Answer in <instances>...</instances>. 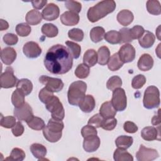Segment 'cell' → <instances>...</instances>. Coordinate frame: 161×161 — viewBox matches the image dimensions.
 I'll list each match as a JSON object with an SVG mask.
<instances>
[{
	"label": "cell",
	"mask_w": 161,
	"mask_h": 161,
	"mask_svg": "<svg viewBox=\"0 0 161 161\" xmlns=\"http://www.w3.org/2000/svg\"><path fill=\"white\" fill-rule=\"evenodd\" d=\"M72 58L67 47L57 44L48 50L44 58V65L53 74H64L72 69Z\"/></svg>",
	"instance_id": "1"
},
{
	"label": "cell",
	"mask_w": 161,
	"mask_h": 161,
	"mask_svg": "<svg viewBox=\"0 0 161 161\" xmlns=\"http://www.w3.org/2000/svg\"><path fill=\"white\" fill-rule=\"evenodd\" d=\"M116 7V2L113 0L101 1L94 6L89 8L87 16L89 21L95 23L113 13Z\"/></svg>",
	"instance_id": "2"
},
{
	"label": "cell",
	"mask_w": 161,
	"mask_h": 161,
	"mask_svg": "<svg viewBox=\"0 0 161 161\" xmlns=\"http://www.w3.org/2000/svg\"><path fill=\"white\" fill-rule=\"evenodd\" d=\"M64 127V123L61 120H57L52 118L49 119L47 125L43 129L45 138L51 143L58 142L62 137Z\"/></svg>",
	"instance_id": "3"
},
{
	"label": "cell",
	"mask_w": 161,
	"mask_h": 161,
	"mask_svg": "<svg viewBox=\"0 0 161 161\" xmlns=\"http://www.w3.org/2000/svg\"><path fill=\"white\" fill-rule=\"evenodd\" d=\"M87 84L84 81L77 80L73 82L70 84L67 92L69 103L72 106H77L85 96Z\"/></svg>",
	"instance_id": "4"
},
{
	"label": "cell",
	"mask_w": 161,
	"mask_h": 161,
	"mask_svg": "<svg viewBox=\"0 0 161 161\" xmlns=\"http://www.w3.org/2000/svg\"><path fill=\"white\" fill-rule=\"evenodd\" d=\"M160 103V92L155 86H148L145 91L143 99V106L148 109L159 106Z\"/></svg>",
	"instance_id": "5"
},
{
	"label": "cell",
	"mask_w": 161,
	"mask_h": 161,
	"mask_svg": "<svg viewBox=\"0 0 161 161\" xmlns=\"http://www.w3.org/2000/svg\"><path fill=\"white\" fill-rule=\"evenodd\" d=\"M46 109L51 113L52 118L62 121L65 117V110L59 98L53 96L45 104Z\"/></svg>",
	"instance_id": "6"
},
{
	"label": "cell",
	"mask_w": 161,
	"mask_h": 161,
	"mask_svg": "<svg viewBox=\"0 0 161 161\" xmlns=\"http://www.w3.org/2000/svg\"><path fill=\"white\" fill-rule=\"evenodd\" d=\"M111 103L116 111H124L127 106V98L125 90L119 87L113 91Z\"/></svg>",
	"instance_id": "7"
},
{
	"label": "cell",
	"mask_w": 161,
	"mask_h": 161,
	"mask_svg": "<svg viewBox=\"0 0 161 161\" xmlns=\"http://www.w3.org/2000/svg\"><path fill=\"white\" fill-rule=\"evenodd\" d=\"M18 80L14 74L13 69L11 67L6 68L5 71L1 74L0 77L1 87L9 89L16 86Z\"/></svg>",
	"instance_id": "8"
},
{
	"label": "cell",
	"mask_w": 161,
	"mask_h": 161,
	"mask_svg": "<svg viewBox=\"0 0 161 161\" xmlns=\"http://www.w3.org/2000/svg\"><path fill=\"white\" fill-rule=\"evenodd\" d=\"M39 82L45 85L47 88L53 92H58L62 90L64 87V82L60 79L48 77L47 75H42L39 77Z\"/></svg>",
	"instance_id": "9"
},
{
	"label": "cell",
	"mask_w": 161,
	"mask_h": 161,
	"mask_svg": "<svg viewBox=\"0 0 161 161\" xmlns=\"http://www.w3.org/2000/svg\"><path fill=\"white\" fill-rule=\"evenodd\" d=\"M159 157L157 150L145 147L140 145L138 151L136 153V158L138 161H152Z\"/></svg>",
	"instance_id": "10"
},
{
	"label": "cell",
	"mask_w": 161,
	"mask_h": 161,
	"mask_svg": "<svg viewBox=\"0 0 161 161\" xmlns=\"http://www.w3.org/2000/svg\"><path fill=\"white\" fill-rule=\"evenodd\" d=\"M14 115L19 121H28L34 115L31 107L28 103H25L23 106L19 108H14Z\"/></svg>",
	"instance_id": "11"
},
{
	"label": "cell",
	"mask_w": 161,
	"mask_h": 161,
	"mask_svg": "<svg viewBox=\"0 0 161 161\" xmlns=\"http://www.w3.org/2000/svg\"><path fill=\"white\" fill-rule=\"evenodd\" d=\"M135 49L129 43L122 45L118 52L120 60L125 63H129L134 60L135 58Z\"/></svg>",
	"instance_id": "12"
},
{
	"label": "cell",
	"mask_w": 161,
	"mask_h": 161,
	"mask_svg": "<svg viewBox=\"0 0 161 161\" xmlns=\"http://www.w3.org/2000/svg\"><path fill=\"white\" fill-rule=\"evenodd\" d=\"M23 52L25 55L30 58H36L42 53V48L39 45L35 42H26L23 47Z\"/></svg>",
	"instance_id": "13"
},
{
	"label": "cell",
	"mask_w": 161,
	"mask_h": 161,
	"mask_svg": "<svg viewBox=\"0 0 161 161\" xmlns=\"http://www.w3.org/2000/svg\"><path fill=\"white\" fill-rule=\"evenodd\" d=\"M60 14L58 6L54 3H49L42 10V18L47 21H53L58 18Z\"/></svg>",
	"instance_id": "14"
},
{
	"label": "cell",
	"mask_w": 161,
	"mask_h": 161,
	"mask_svg": "<svg viewBox=\"0 0 161 161\" xmlns=\"http://www.w3.org/2000/svg\"><path fill=\"white\" fill-rule=\"evenodd\" d=\"M100 139L97 135L84 138L83 148L87 152H93L97 150L100 146Z\"/></svg>",
	"instance_id": "15"
},
{
	"label": "cell",
	"mask_w": 161,
	"mask_h": 161,
	"mask_svg": "<svg viewBox=\"0 0 161 161\" xmlns=\"http://www.w3.org/2000/svg\"><path fill=\"white\" fill-rule=\"evenodd\" d=\"M17 53L16 50L10 47H7L2 49L1 52V60L3 63L7 65H10L16 60Z\"/></svg>",
	"instance_id": "16"
},
{
	"label": "cell",
	"mask_w": 161,
	"mask_h": 161,
	"mask_svg": "<svg viewBox=\"0 0 161 161\" xmlns=\"http://www.w3.org/2000/svg\"><path fill=\"white\" fill-rule=\"evenodd\" d=\"M79 16L78 14L67 11L60 15V21L65 26H74L79 22Z\"/></svg>",
	"instance_id": "17"
},
{
	"label": "cell",
	"mask_w": 161,
	"mask_h": 161,
	"mask_svg": "<svg viewBox=\"0 0 161 161\" xmlns=\"http://www.w3.org/2000/svg\"><path fill=\"white\" fill-rule=\"evenodd\" d=\"M81 111L84 113H91L95 108L96 101L92 95H86L78 104Z\"/></svg>",
	"instance_id": "18"
},
{
	"label": "cell",
	"mask_w": 161,
	"mask_h": 161,
	"mask_svg": "<svg viewBox=\"0 0 161 161\" xmlns=\"http://www.w3.org/2000/svg\"><path fill=\"white\" fill-rule=\"evenodd\" d=\"M153 65V59L152 57L148 54L144 53L139 58L137 63L138 68L142 71L150 70Z\"/></svg>",
	"instance_id": "19"
},
{
	"label": "cell",
	"mask_w": 161,
	"mask_h": 161,
	"mask_svg": "<svg viewBox=\"0 0 161 161\" xmlns=\"http://www.w3.org/2000/svg\"><path fill=\"white\" fill-rule=\"evenodd\" d=\"M141 136L146 141L158 140L157 137H160V131L153 126H146L141 131Z\"/></svg>",
	"instance_id": "20"
},
{
	"label": "cell",
	"mask_w": 161,
	"mask_h": 161,
	"mask_svg": "<svg viewBox=\"0 0 161 161\" xmlns=\"http://www.w3.org/2000/svg\"><path fill=\"white\" fill-rule=\"evenodd\" d=\"M116 18L119 24L124 26H126L132 23L134 19V16L131 11L123 9L118 13Z\"/></svg>",
	"instance_id": "21"
},
{
	"label": "cell",
	"mask_w": 161,
	"mask_h": 161,
	"mask_svg": "<svg viewBox=\"0 0 161 161\" xmlns=\"http://www.w3.org/2000/svg\"><path fill=\"white\" fill-rule=\"evenodd\" d=\"M99 114L104 119L114 118L116 114V110L113 106L111 101H106L102 104L99 109Z\"/></svg>",
	"instance_id": "22"
},
{
	"label": "cell",
	"mask_w": 161,
	"mask_h": 161,
	"mask_svg": "<svg viewBox=\"0 0 161 161\" xmlns=\"http://www.w3.org/2000/svg\"><path fill=\"white\" fill-rule=\"evenodd\" d=\"M155 40V36L153 33L145 31L142 36L138 39L140 45L143 48H149L153 46Z\"/></svg>",
	"instance_id": "23"
},
{
	"label": "cell",
	"mask_w": 161,
	"mask_h": 161,
	"mask_svg": "<svg viewBox=\"0 0 161 161\" xmlns=\"http://www.w3.org/2000/svg\"><path fill=\"white\" fill-rule=\"evenodd\" d=\"M30 150L34 157L38 160L44 159L47 152V148L44 145L37 143H33L30 146Z\"/></svg>",
	"instance_id": "24"
},
{
	"label": "cell",
	"mask_w": 161,
	"mask_h": 161,
	"mask_svg": "<svg viewBox=\"0 0 161 161\" xmlns=\"http://www.w3.org/2000/svg\"><path fill=\"white\" fill-rule=\"evenodd\" d=\"M25 19L28 25H36L42 21V15L39 11L31 9L26 13Z\"/></svg>",
	"instance_id": "25"
},
{
	"label": "cell",
	"mask_w": 161,
	"mask_h": 161,
	"mask_svg": "<svg viewBox=\"0 0 161 161\" xmlns=\"http://www.w3.org/2000/svg\"><path fill=\"white\" fill-rule=\"evenodd\" d=\"M83 62L88 67H91L97 62V53L94 49H89L84 54Z\"/></svg>",
	"instance_id": "26"
},
{
	"label": "cell",
	"mask_w": 161,
	"mask_h": 161,
	"mask_svg": "<svg viewBox=\"0 0 161 161\" xmlns=\"http://www.w3.org/2000/svg\"><path fill=\"white\" fill-rule=\"evenodd\" d=\"M16 89L22 92L25 96H28L33 90V84L28 79L18 80L16 84Z\"/></svg>",
	"instance_id": "27"
},
{
	"label": "cell",
	"mask_w": 161,
	"mask_h": 161,
	"mask_svg": "<svg viewBox=\"0 0 161 161\" xmlns=\"http://www.w3.org/2000/svg\"><path fill=\"white\" fill-rule=\"evenodd\" d=\"M110 58V51L106 46L101 47L97 51V62L101 65L108 64Z\"/></svg>",
	"instance_id": "28"
},
{
	"label": "cell",
	"mask_w": 161,
	"mask_h": 161,
	"mask_svg": "<svg viewBox=\"0 0 161 161\" xmlns=\"http://www.w3.org/2000/svg\"><path fill=\"white\" fill-rule=\"evenodd\" d=\"M113 158L115 161H133V156L126 149L118 148L113 153Z\"/></svg>",
	"instance_id": "29"
},
{
	"label": "cell",
	"mask_w": 161,
	"mask_h": 161,
	"mask_svg": "<svg viewBox=\"0 0 161 161\" xmlns=\"http://www.w3.org/2000/svg\"><path fill=\"white\" fill-rule=\"evenodd\" d=\"M133 142V139L131 136L126 135L119 136L115 140V144L118 148L127 149L130 148Z\"/></svg>",
	"instance_id": "30"
},
{
	"label": "cell",
	"mask_w": 161,
	"mask_h": 161,
	"mask_svg": "<svg viewBox=\"0 0 161 161\" xmlns=\"http://www.w3.org/2000/svg\"><path fill=\"white\" fill-rule=\"evenodd\" d=\"M105 30L101 26H96L90 31V38L94 43H98L102 41L104 37Z\"/></svg>",
	"instance_id": "31"
},
{
	"label": "cell",
	"mask_w": 161,
	"mask_h": 161,
	"mask_svg": "<svg viewBox=\"0 0 161 161\" xmlns=\"http://www.w3.org/2000/svg\"><path fill=\"white\" fill-rule=\"evenodd\" d=\"M124 63L120 60L118 53H115L110 57L108 62V67L111 71L119 70L123 65Z\"/></svg>",
	"instance_id": "32"
},
{
	"label": "cell",
	"mask_w": 161,
	"mask_h": 161,
	"mask_svg": "<svg viewBox=\"0 0 161 161\" xmlns=\"http://www.w3.org/2000/svg\"><path fill=\"white\" fill-rule=\"evenodd\" d=\"M42 33L48 38L55 37L58 33V28L52 23H45L42 27Z\"/></svg>",
	"instance_id": "33"
},
{
	"label": "cell",
	"mask_w": 161,
	"mask_h": 161,
	"mask_svg": "<svg viewBox=\"0 0 161 161\" xmlns=\"http://www.w3.org/2000/svg\"><path fill=\"white\" fill-rule=\"evenodd\" d=\"M105 40L109 43L114 45L121 43V35L119 31L115 30H111L106 32L104 35Z\"/></svg>",
	"instance_id": "34"
},
{
	"label": "cell",
	"mask_w": 161,
	"mask_h": 161,
	"mask_svg": "<svg viewBox=\"0 0 161 161\" xmlns=\"http://www.w3.org/2000/svg\"><path fill=\"white\" fill-rule=\"evenodd\" d=\"M148 12L153 15H159L161 13V7L160 2L157 0H148L146 4Z\"/></svg>",
	"instance_id": "35"
},
{
	"label": "cell",
	"mask_w": 161,
	"mask_h": 161,
	"mask_svg": "<svg viewBox=\"0 0 161 161\" xmlns=\"http://www.w3.org/2000/svg\"><path fill=\"white\" fill-rule=\"evenodd\" d=\"M26 124L31 129L37 131L43 130L46 126L44 121L42 118L34 116L28 121L26 122Z\"/></svg>",
	"instance_id": "36"
},
{
	"label": "cell",
	"mask_w": 161,
	"mask_h": 161,
	"mask_svg": "<svg viewBox=\"0 0 161 161\" xmlns=\"http://www.w3.org/2000/svg\"><path fill=\"white\" fill-rule=\"evenodd\" d=\"M25 96V94L18 89L14 91L11 95V102L14 108H19L24 104Z\"/></svg>",
	"instance_id": "37"
},
{
	"label": "cell",
	"mask_w": 161,
	"mask_h": 161,
	"mask_svg": "<svg viewBox=\"0 0 161 161\" xmlns=\"http://www.w3.org/2000/svg\"><path fill=\"white\" fill-rule=\"evenodd\" d=\"M65 44L72 58L75 59L78 58L80 57V52H81L80 46L79 44L71 41H66Z\"/></svg>",
	"instance_id": "38"
},
{
	"label": "cell",
	"mask_w": 161,
	"mask_h": 161,
	"mask_svg": "<svg viewBox=\"0 0 161 161\" xmlns=\"http://www.w3.org/2000/svg\"><path fill=\"white\" fill-rule=\"evenodd\" d=\"M90 72L89 67L85 64H80L76 67L74 74L79 79H85L88 77Z\"/></svg>",
	"instance_id": "39"
},
{
	"label": "cell",
	"mask_w": 161,
	"mask_h": 161,
	"mask_svg": "<svg viewBox=\"0 0 161 161\" xmlns=\"http://www.w3.org/2000/svg\"><path fill=\"white\" fill-rule=\"evenodd\" d=\"M25 152L19 148H14L10 153L9 157L6 158V160H15V161H22L25 158Z\"/></svg>",
	"instance_id": "40"
},
{
	"label": "cell",
	"mask_w": 161,
	"mask_h": 161,
	"mask_svg": "<svg viewBox=\"0 0 161 161\" xmlns=\"http://www.w3.org/2000/svg\"><path fill=\"white\" fill-rule=\"evenodd\" d=\"M31 31V26L25 23H19L16 26V32L18 35L25 37L28 36Z\"/></svg>",
	"instance_id": "41"
},
{
	"label": "cell",
	"mask_w": 161,
	"mask_h": 161,
	"mask_svg": "<svg viewBox=\"0 0 161 161\" xmlns=\"http://www.w3.org/2000/svg\"><path fill=\"white\" fill-rule=\"evenodd\" d=\"M122 85V80L118 75H113L111 77L106 83V87L111 90L113 91L117 88H119Z\"/></svg>",
	"instance_id": "42"
},
{
	"label": "cell",
	"mask_w": 161,
	"mask_h": 161,
	"mask_svg": "<svg viewBox=\"0 0 161 161\" xmlns=\"http://www.w3.org/2000/svg\"><path fill=\"white\" fill-rule=\"evenodd\" d=\"M68 36L72 40L81 42L84 38V32L79 28H72L68 31Z\"/></svg>",
	"instance_id": "43"
},
{
	"label": "cell",
	"mask_w": 161,
	"mask_h": 161,
	"mask_svg": "<svg viewBox=\"0 0 161 161\" xmlns=\"http://www.w3.org/2000/svg\"><path fill=\"white\" fill-rule=\"evenodd\" d=\"M65 6L70 11L78 14L80 12L82 9V4L76 1H65Z\"/></svg>",
	"instance_id": "44"
},
{
	"label": "cell",
	"mask_w": 161,
	"mask_h": 161,
	"mask_svg": "<svg viewBox=\"0 0 161 161\" xmlns=\"http://www.w3.org/2000/svg\"><path fill=\"white\" fill-rule=\"evenodd\" d=\"M146 77L142 74H138L135 76L131 81V86L133 89H138L142 88L146 83Z\"/></svg>",
	"instance_id": "45"
},
{
	"label": "cell",
	"mask_w": 161,
	"mask_h": 161,
	"mask_svg": "<svg viewBox=\"0 0 161 161\" xmlns=\"http://www.w3.org/2000/svg\"><path fill=\"white\" fill-rule=\"evenodd\" d=\"M16 122V117L12 116H1L0 125L2 127L5 128H13Z\"/></svg>",
	"instance_id": "46"
},
{
	"label": "cell",
	"mask_w": 161,
	"mask_h": 161,
	"mask_svg": "<svg viewBox=\"0 0 161 161\" xmlns=\"http://www.w3.org/2000/svg\"><path fill=\"white\" fill-rule=\"evenodd\" d=\"M53 92L49 90L46 87H43L40 90L38 94V97L42 103L45 104L47 101H48L53 96Z\"/></svg>",
	"instance_id": "47"
},
{
	"label": "cell",
	"mask_w": 161,
	"mask_h": 161,
	"mask_svg": "<svg viewBox=\"0 0 161 161\" xmlns=\"http://www.w3.org/2000/svg\"><path fill=\"white\" fill-rule=\"evenodd\" d=\"M104 120V118L99 113H97L92 116L91 118H89L87 123L88 125H91L94 126L95 128H97L101 127Z\"/></svg>",
	"instance_id": "48"
},
{
	"label": "cell",
	"mask_w": 161,
	"mask_h": 161,
	"mask_svg": "<svg viewBox=\"0 0 161 161\" xmlns=\"http://www.w3.org/2000/svg\"><path fill=\"white\" fill-rule=\"evenodd\" d=\"M81 135L83 138H86L90 136L97 135V131L96 130V128L91 125H87L82 127L81 130Z\"/></svg>",
	"instance_id": "49"
},
{
	"label": "cell",
	"mask_w": 161,
	"mask_h": 161,
	"mask_svg": "<svg viewBox=\"0 0 161 161\" xmlns=\"http://www.w3.org/2000/svg\"><path fill=\"white\" fill-rule=\"evenodd\" d=\"M120 35H121V43H129L133 41V39L131 36L130 33V28H121L119 31Z\"/></svg>",
	"instance_id": "50"
},
{
	"label": "cell",
	"mask_w": 161,
	"mask_h": 161,
	"mask_svg": "<svg viewBox=\"0 0 161 161\" xmlns=\"http://www.w3.org/2000/svg\"><path fill=\"white\" fill-rule=\"evenodd\" d=\"M117 125V119L114 118H111L108 119H104L101 128L105 130L111 131L113 130Z\"/></svg>",
	"instance_id": "51"
},
{
	"label": "cell",
	"mask_w": 161,
	"mask_h": 161,
	"mask_svg": "<svg viewBox=\"0 0 161 161\" xmlns=\"http://www.w3.org/2000/svg\"><path fill=\"white\" fill-rule=\"evenodd\" d=\"M144 28L140 25H136L130 28V33L133 40L139 39L145 32Z\"/></svg>",
	"instance_id": "52"
},
{
	"label": "cell",
	"mask_w": 161,
	"mask_h": 161,
	"mask_svg": "<svg viewBox=\"0 0 161 161\" xmlns=\"http://www.w3.org/2000/svg\"><path fill=\"white\" fill-rule=\"evenodd\" d=\"M3 42L8 45H14L18 43V38L15 34L8 33L3 36Z\"/></svg>",
	"instance_id": "53"
},
{
	"label": "cell",
	"mask_w": 161,
	"mask_h": 161,
	"mask_svg": "<svg viewBox=\"0 0 161 161\" xmlns=\"http://www.w3.org/2000/svg\"><path fill=\"white\" fill-rule=\"evenodd\" d=\"M124 130L129 133H135L138 131V126L133 122L128 121H126L123 125Z\"/></svg>",
	"instance_id": "54"
},
{
	"label": "cell",
	"mask_w": 161,
	"mask_h": 161,
	"mask_svg": "<svg viewBox=\"0 0 161 161\" xmlns=\"http://www.w3.org/2000/svg\"><path fill=\"white\" fill-rule=\"evenodd\" d=\"M24 126L22 125V123L20 121L16 122L15 125L12 128V133L14 136L18 137L22 135V134L24 133Z\"/></svg>",
	"instance_id": "55"
},
{
	"label": "cell",
	"mask_w": 161,
	"mask_h": 161,
	"mask_svg": "<svg viewBox=\"0 0 161 161\" xmlns=\"http://www.w3.org/2000/svg\"><path fill=\"white\" fill-rule=\"evenodd\" d=\"M32 6L36 9H41L43 6H45L47 3V0H40V1H32L31 2Z\"/></svg>",
	"instance_id": "56"
},
{
	"label": "cell",
	"mask_w": 161,
	"mask_h": 161,
	"mask_svg": "<svg viewBox=\"0 0 161 161\" xmlns=\"http://www.w3.org/2000/svg\"><path fill=\"white\" fill-rule=\"evenodd\" d=\"M160 109H158V115H155L152 119V123L153 125H160Z\"/></svg>",
	"instance_id": "57"
},
{
	"label": "cell",
	"mask_w": 161,
	"mask_h": 161,
	"mask_svg": "<svg viewBox=\"0 0 161 161\" xmlns=\"http://www.w3.org/2000/svg\"><path fill=\"white\" fill-rule=\"evenodd\" d=\"M9 28V23L4 19H0V30L4 31L7 30Z\"/></svg>",
	"instance_id": "58"
},
{
	"label": "cell",
	"mask_w": 161,
	"mask_h": 161,
	"mask_svg": "<svg viewBox=\"0 0 161 161\" xmlns=\"http://www.w3.org/2000/svg\"><path fill=\"white\" fill-rule=\"evenodd\" d=\"M156 32H158L157 33H156V35L157 36L158 39V40H160V26H159L158 27V28L157 29Z\"/></svg>",
	"instance_id": "59"
}]
</instances>
